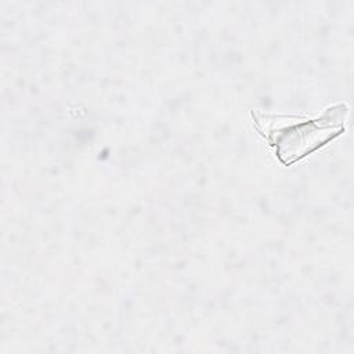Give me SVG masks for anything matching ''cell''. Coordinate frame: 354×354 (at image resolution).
Segmentation results:
<instances>
[{
    "mask_svg": "<svg viewBox=\"0 0 354 354\" xmlns=\"http://www.w3.org/2000/svg\"><path fill=\"white\" fill-rule=\"evenodd\" d=\"M342 116L326 123V115L322 120L306 122L282 131V138L278 140V155L285 163H292L300 156L324 145L326 141L340 134L343 130Z\"/></svg>",
    "mask_w": 354,
    "mask_h": 354,
    "instance_id": "cell-1",
    "label": "cell"
}]
</instances>
